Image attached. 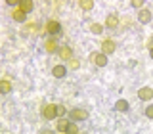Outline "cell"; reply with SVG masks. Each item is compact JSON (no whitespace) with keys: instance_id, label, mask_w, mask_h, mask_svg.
Listing matches in <instances>:
<instances>
[{"instance_id":"3","label":"cell","mask_w":153,"mask_h":134,"mask_svg":"<svg viewBox=\"0 0 153 134\" xmlns=\"http://www.w3.org/2000/svg\"><path fill=\"white\" fill-rule=\"evenodd\" d=\"M115 52V42L113 40H103L102 42V54L103 56H109Z\"/></svg>"},{"instance_id":"28","label":"cell","mask_w":153,"mask_h":134,"mask_svg":"<svg viewBox=\"0 0 153 134\" xmlns=\"http://www.w3.org/2000/svg\"><path fill=\"white\" fill-rule=\"evenodd\" d=\"M151 57H153V48H151Z\"/></svg>"},{"instance_id":"1","label":"cell","mask_w":153,"mask_h":134,"mask_svg":"<svg viewBox=\"0 0 153 134\" xmlns=\"http://www.w3.org/2000/svg\"><path fill=\"white\" fill-rule=\"evenodd\" d=\"M90 60H92L98 67H105V65H107V56L98 54V52H92V54H90Z\"/></svg>"},{"instance_id":"21","label":"cell","mask_w":153,"mask_h":134,"mask_svg":"<svg viewBox=\"0 0 153 134\" xmlns=\"http://www.w3.org/2000/svg\"><path fill=\"white\" fill-rule=\"evenodd\" d=\"M79 60H73V57H71V60H69V67H71V69H79Z\"/></svg>"},{"instance_id":"15","label":"cell","mask_w":153,"mask_h":134,"mask_svg":"<svg viewBox=\"0 0 153 134\" xmlns=\"http://www.w3.org/2000/svg\"><path fill=\"white\" fill-rule=\"evenodd\" d=\"M25 16H27V13H23L21 10H16V12H12V17L16 19V21H25Z\"/></svg>"},{"instance_id":"25","label":"cell","mask_w":153,"mask_h":134,"mask_svg":"<svg viewBox=\"0 0 153 134\" xmlns=\"http://www.w3.org/2000/svg\"><path fill=\"white\" fill-rule=\"evenodd\" d=\"M8 4H10V6H17L19 0H8Z\"/></svg>"},{"instance_id":"19","label":"cell","mask_w":153,"mask_h":134,"mask_svg":"<svg viewBox=\"0 0 153 134\" xmlns=\"http://www.w3.org/2000/svg\"><path fill=\"white\" fill-rule=\"evenodd\" d=\"M67 134H79V128H76V124H73V123H69V127H67V130H65Z\"/></svg>"},{"instance_id":"12","label":"cell","mask_w":153,"mask_h":134,"mask_svg":"<svg viewBox=\"0 0 153 134\" xmlns=\"http://www.w3.org/2000/svg\"><path fill=\"white\" fill-rule=\"evenodd\" d=\"M138 17H140L142 23H149V21H151V12H149V10H142Z\"/></svg>"},{"instance_id":"17","label":"cell","mask_w":153,"mask_h":134,"mask_svg":"<svg viewBox=\"0 0 153 134\" xmlns=\"http://www.w3.org/2000/svg\"><path fill=\"white\" fill-rule=\"evenodd\" d=\"M67 127H69V123H67V121H63V119H61V121H57V130H59V132H65Z\"/></svg>"},{"instance_id":"27","label":"cell","mask_w":153,"mask_h":134,"mask_svg":"<svg viewBox=\"0 0 153 134\" xmlns=\"http://www.w3.org/2000/svg\"><path fill=\"white\" fill-rule=\"evenodd\" d=\"M149 48H153V36L149 38Z\"/></svg>"},{"instance_id":"7","label":"cell","mask_w":153,"mask_h":134,"mask_svg":"<svg viewBox=\"0 0 153 134\" xmlns=\"http://www.w3.org/2000/svg\"><path fill=\"white\" fill-rule=\"evenodd\" d=\"M65 67L63 65H56L54 67V69H52V75H54L56 77V79H63V77H65Z\"/></svg>"},{"instance_id":"24","label":"cell","mask_w":153,"mask_h":134,"mask_svg":"<svg viewBox=\"0 0 153 134\" xmlns=\"http://www.w3.org/2000/svg\"><path fill=\"white\" fill-rule=\"evenodd\" d=\"M142 4H143L142 0H134V2H132V6H134V8H142Z\"/></svg>"},{"instance_id":"20","label":"cell","mask_w":153,"mask_h":134,"mask_svg":"<svg viewBox=\"0 0 153 134\" xmlns=\"http://www.w3.org/2000/svg\"><path fill=\"white\" fill-rule=\"evenodd\" d=\"M56 115H59V117L65 115V107H63V105H56Z\"/></svg>"},{"instance_id":"16","label":"cell","mask_w":153,"mask_h":134,"mask_svg":"<svg viewBox=\"0 0 153 134\" xmlns=\"http://www.w3.org/2000/svg\"><path fill=\"white\" fill-rule=\"evenodd\" d=\"M90 31H92L94 35H100V33L103 31V27L100 25V23H92V25H90Z\"/></svg>"},{"instance_id":"26","label":"cell","mask_w":153,"mask_h":134,"mask_svg":"<svg viewBox=\"0 0 153 134\" xmlns=\"http://www.w3.org/2000/svg\"><path fill=\"white\" fill-rule=\"evenodd\" d=\"M38 134H54V132H52V130H40Z\"/></svg>"},{"instance_id":"5","label":"cell","mask_w":153,"mask_h":134,"mask_svg":"<svg viewBox=\"0 0 153 134\" xmlns=\"http://www.w3.org/2000/svg\"><path fill=\"white\" fill-rule=\"evenodd\" d=\"M46 31L50 33V35H57V33L61 31V25L57 21H48L46 23Z\"/></svg>"},{"instance_id":"8","label":"cell","mask_w":153,"mask_h":134,"mask_svg":"<svg viewBox=\"0 0 153 134\" xmlns=\"http://www.w3.org/2000/svg\"><path fill=\"white\" fill-rule=\"evenodd\" d=\"M107 27L109 29H117L119 27V16H115V13L107 16Z\"/></svg>"},{"instance_id":"6","label":"cell","mask_w":153,"mask_h":134,"mask_svg":"<svg viewBox=\"0 0 153 134\" xmlns=\"http://www.w3.org/2000/svg\"><path fill=\"white\" fill-rule=\"evenodd\" d=\"M42 115L46 119H54L56 117V105H44L42 107Z\"/></svg>"},{"instance_id":"9","label":"cell","mask_w":153,"mask_h":134,"mask_svg":"<svg viewBox=\"0 0 153 134\" xmlns=\"http://www.w3.org/2000/svg\"><path fill=\"white\" fill-rule=\"evenodd\" d=\"M44 48H46V52H56L57 50V42H56V38H50V40H46L44 42Z\"/></svg>"},{"instance_id":"23","label":"cell","mask_w":153,"mask_h":134,"mask_svg":"<svg viewBox=\"0 0 153 134\" xmlns=\"http://www.w3.org/2000/svg\"><path fill=\"white\" fill-rule=\"evenodd\" d=\"M146 115H147L149 119H153V105H149V107L146 109Z\"/></svg>"},{"instance_id":"18","label":"cell","mask_w":153,"mask_h":134,"mask_svg":"<svg viewBox=\"0 0 153 134\" xmlns=\"http://www.w3.org/2000/svg\"><path fill=\"white\" fill-rule=\"evenodd\" d=\"M80 8H82V10H92L94 2H92V0H82V2H80Z\"/></svg>"},{"instance_id":"2","label":"cell","mask_w":153,"mask_h":134,"mask_svg":"<svg viewBox=\"0 0 153 134\" xmlns=\"http://www.w3.org/2000/svg\"><path fill=\"white\" fill-rule=\"evenodd\" d=\"M69 117L73 119V121H84V119H88V111H86V109H73V111L69 113Z\"/></svg>"},{"instance_id":"11","label":"cell","mask_w":153,"mask_h":134,"mask_svg":"<svg viewBox=\"0 0 153 134\" xmlns=\"http://www.w3.org/2000/svg\"><path fill=\"white\" fill-rule=\"evenodd\" d=\"M59 56H61V60H71L73 52H71V48H67V46H61V48H59Z\"/></svg>"},{"instance_id":"14","label":"cell","mask_w":153,"mask_h":134,"mask_svg":"<svg viewBox=\"0 0 153 134\" xmlns=\"http://www.w3.org/2000/svg\"><path fill=\"white\" fill-rule=\"evenodd\" d=\"M115 109H117V111H128V102H124V100H119V102L115 103Z\"/></svg>"},{"instance_id":"13","label":"cell","mask_w":153,"mask_h":134,"mask_svg":"<svg viewBox=\"0 0 153 134\" xmlns=\"http://www.w3.org/2000/svg\"><path fill=\"white\" fill-rule=\"evenodd\" d=\"M12 90V84L8 80H0V94H8Z\"/></svg>"},{"instance_id":"10","label":"cell","mask_w":153,"mask_h":134,"mask_svg":"<svg viewBox=\"0 0 153 134\" xmlns=\"http://www.w3.org/2000/svg\"><path fill=\"white\" fill-rule=\"evenodd\" d=\"M19 6H21L19 10H21L23 13H29L33 10V2H31V0H21V2H19Z\"/></svg>"},{"instance_id":"4","label":"cell","mask_w":153,"mask_h":134,"mask_svg":"<svg viewBox=\"0 0 153 134\" xmlns=\"http://www.w3.org/2000/svg\"><path fill=\"white\" fill-rule=\"evenodd\" d=\"M138 96H140V100L147 102V100H151V98H153V90L149 88V86H143L142 90H138Z\"/></svg>"},{"instance_id":"22","label":"cell","mask_w":153,"mask_h":134,"mask_svg":"<svg viewBox=\"0 0 153 134\" xmlns=\"http://www.w3.org/2000/svg\"><path fill=\"white\" fill-rule=\"evenodd\" d=\"M35 27H36V25H35V23H31V25H25V27H23V29H25V31H23V35H27V33H29V31H31V33H33V31H35Z\"/></svg>"}]
</instances>
